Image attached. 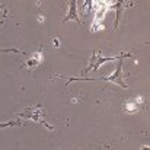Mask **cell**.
<instances>
[{"instance_id": "3", "label": "cell", "mask_w": 150, "mask_h": 150, "mask_svg": "<svg viewBox=\"0 0 150 150\" xmlns=\"http://www.w3.org/2000/svg\"><path fill=\"white\" fill-rule=\"evenodd\" d=\"M42 108L38 105V106H35V108H26V114H22V117H26V118H31V120H34V121H37V122H42L48 130H52V127H51L50 124L42 118Z\"/></svg>"}, {"instance_id": "8", "label": "cell", "mask_w": 150, "mask_h": 150, "mask_svg": "<svg viewBox=\"0 0 150 150\" xmlns=\"http://www.w3.org/2000/svg\"><path fill=\"white\" fill-rule=\"evenodd\" d=\"M16 124H19L18 121H9V122H6V124H0V127H7V125H16Z\"/></svg>"}, {"instance_id": "6", "label": "cell", "mask_w": 150, "mask_h": 150, "mask_svg": "<svg viewBox=\"0 0 150 150\" xmlns=\"http://www.w3.org/2000/svg\"><path fill=\"white\" fill-rule=\"evenodd\" d=\"M41 63H42V54L41 52H35V54H32V57H29V60L26 61V66L29 69H35Z\"/></svg>"}, {"instance_id": "5", "label": "cell", "mask_w": 150, "mask_h": 150, "mask_svg": "<svg viewBox=\"0 0 150 150\" xmlns=\"http://www.w3.org/2000/svg\"><path fill=\"white\" fill-rule=\"evenodd\" d=\"M67 4H69V13L66 15V18L63 19V22H69L71 19L76 21V22H80L79 21V16H77V1H67Z\"/></svg>"}, {"instance_id": "11", "label": "cell", "mask_w": 150, "mask_h": 150, "mask_svg": "<svg viewBox=\"0 0 150 150\" xmlns=\"http://www.w3.org/2000/svg\"><path fill=\"white\" fill-rule=\"evenodd\" d=\"M0 51H16V50H0Z\"/></svg>"}, {"instance_id": "10", "label": "cell", "mask_w": 150, "mask_h": 150, "mask_svg": "<svg viewBox=\"0 0 150 150\" xmlns=\"http://www.w3.org/2000/svg\"><path fill=\"white\" fill-rule=\"evenodd\" d=\"M142 150H149V146H143V147H142Z\"/></svg>"}, {"instance_id": "9", "label": "cell", "mask_w": 150, "mask_h": 150, "mask_svg": "<svg viewBox=\"0 0 150 150\" xmlns=\"http://www.w3.org/2000/svg\"><path fill=\"white\" fill-rule=\"evenodd\" d=\"M52 42H54V47H60V42L57 38H52Z\"/></svg>"}, {"instance_id": "2", "label": "cell", "mask_w": 150, "mask_h": 150, "mask_svg": "<svg viewBox=\"0 0 150 150\" xmlns=\"http://www.w3.org/2000/svg\"><path fill=\"white\" fill-rule=\"evenodd\" d=\"M120 55L118 57H100V55H98V52H93L92 57L89 58V64H88V69H85V73H89V71H93V70L99 69L100 66H103L108 61H117L120 58Z\"/></svg>"}, {"instance_id": "1", "label": "cell", "mask_w": 150, "mask_h": 150, "mask_svg": "<svg viewBox=\"0 0 150 150\" xmlns=\"http://www.w3.org/2000/svg\"><path fill=\"white\" fill-rule=\"evenodd\" d=\"M125 57H131V54H130V52H124V54H121L120 58L117 60V66H115L114 73L109 74V76H106V77H102V79H99V80H108V82H112V83L120 85L121 88H127V85L124 83V79H122V60H124Z\"/></svg>"}, {"instance_id": "4", "label": "cell", "mask_w": 150, "mask_h": 150, "mask_svg": "<svg viewBox=\"0 0 150 150\" xmlns=\"http://www.w3.org/2000/svg\"><path fill=\"white\" fill-rule=\"evenodd\" d=\"M96 4H98V7H96V10H95V18H93V28H92V31H95L96 25L103 21V18H105V15H106V12H108V7H111V3H109V1H98Z\"/></svg>"}, {"instance_id": "7", "label": "cell", "mask_w": 150, "mask_h": 150, "mask_svg": "<svg viewBox=\"0 0 150 150\" xmlns=\"http://www.w3.org/2000/svg\"><path fill=\"white\" fill-rule=\"evenodd\" d=\"M125 112H134V111H137V103H136V100H128V102H125Z\"/></svg>"}]
</instances>
